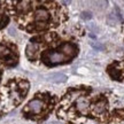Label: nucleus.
Wrapping results in <instances>:
<instances>
[{
    "label": "nucleus",
    "instance_id": "f257e3e1",
    "mask_svg": "<svg viewBox=\"0 0 124 124\" xmlns=\"http://www.w3.org/2000/svg\"><path fill=\"white\" fill-rule=\"evenodd\" d=\"M56 107V116L67 124L124 122V100L106 90L90 86L70 87L61 97Z\"/></svg>",
    "mask_w": 124,
    "mask_h": 124
},
{
    "label": "nucleus",
    "instance_id": "f03ea898",
    "mask_svg": "<svg viewBox=\"0 0 124 124\" xmlns=\"http://www.w3.org/2000/svg\"><path fill=\"white\" fill-rule=\"evenodd\" d=\"M4 7L21 30L36 36L58 30L69 20L67 9L54 1H7Z\"/></svg>",
    "mask_w": 124,
    "mask_h": 124
},
{
    "label": "nucleus",
    "instance_id": "7ed1b4c3",
    "mask_svg": "<svg viewBox=\"0 0 124 124\" xmlns=\"http://www.w3.org/2000/svg\"><path fill=\"white\" fill-rule=\"evenodd\" d=\"M79 33L80 30H53L37 35L27 45L25 55L29 61L46 67L70 63L79 53Z\"/></svg>",
    "mask_w": 124,
    "mask_h": 124
},
{
    "label": "nucleus",
    "instance_id": "20e7f679",
    "mask_svg": "<svg viewBox=\"0 0 124 124\" xmlns=\"http://www.w3.org/2000/svg\"><path fill=\"white\" fill-rule=\"evenodd\" d=\"M58 98L49 92H39L32 97L31 100L23 108V115L28 120L36 122L46 120L53 111L55 106H58Z\"/></svg>",
    "mask_w": 124,
    "mask_h": 124
},
{
    "label": "nucleus",
    "instance_id": "39448f33",
    "mask_svg": "<svg viewBox=\"0 0 124 124\" xmlns=\"http://www.w3.org/2000/svg\"><path fill=\"white\" fill-rule=\"evenodd\" d=\"M107 74L111 79L124 83V58L109 63L107 66Z\"/></svg>",
    "mask_w": 124,
    "mask_h": 124
}]
</instances>
